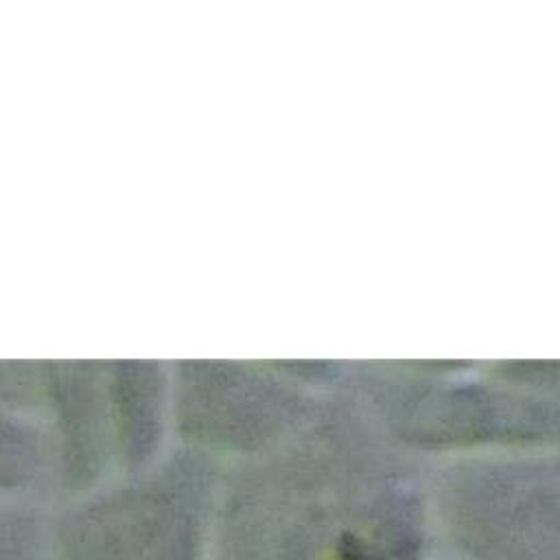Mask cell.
I'll return each instance as SVG.
<instances>
[{"label":"cell","mask_w":560,"mask_h":560,"mask_svg":"<svg viewBox=\"0 0 560 560\" xmlns=\"http://www.w3.org/2000/svg\"><path fill=\"white\" fill-rule=\"evenodd\" d=\"M35 420L50 448L52 481L90 490L116 470L105 359H44Z\"/></svg>","instance_id":"6da1fadb"},{"label":"cell","mask_w":560,"mask_h":560,"mask_svg":"<svg viewBox=\"0 0 560 560\" xmlns=\"http://www.w3.org/2000/svg\"><path fill=\"white\" fill-rule=\"evenodd\" d=\"M105 394L116 472L164 457L173 435V361L105 359Z\"/></svg>","instance_id":"7a4b0ae2"},{"label":"cell","mask_w":560,"mask_h":560,"mask_svg":"<svg viewBox=\"0 0 560 560\" xmlns=\"http://www.w3.org/2000/svg\"><path fill=\"white\" fill-rule=\"evenodd\" d=\"M52 479V459L42 427L0 405V488L20 490Z\"/></svg>","instance_id":"3957f363"},{"label":"cell","mask_w":560,"mask_h":560,"mask_svg":"<svg viewBox=\"0 0 560 560\" xmlns=\"http://www.w3.org/2000/svg\"><path fill=\"white\" fill-rule=\"evenodd\" d=\"M420 532L407 521H381L352 532L341 542V560H418Z\"/></svg>","instance_id":"277c9868"}]
</instances>
